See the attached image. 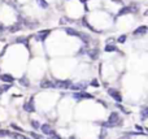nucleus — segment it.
<instances>
[{"mask_svg": "<svg viewBox=\"0 0 148 139\" xmlns=\"http://www.w3.org/2000/svg\"><path fill=\"white\" fill-rule=\"evenodd\" d=\"M24 111L29 112V113H31V112L35 111V107L33 105V99H31L29 103H25V104H24Z\"/></svg>", "mask_w": 148, "mask_h": 139, "instance_id": "nucleus-6", "label": "nucleus"}, {"mask_svg": "<svg viewBox=\"0 0 148 139\" xmlns=\"http://www.w3.org/2000/svg\"><path fill=\"white\" fill-rule=\"evenodd\" d=\"M105 51H107V52L117 51V47H114V46H112V44H107V46H105Z\"/></svg>", "mask_w": 148, "mask_h": 139, "instance_id": "nucleus-18", "label": "nucleus"}, {"mask_svg": "<svg viewBox=\"0 0 148 139\" xmlns=\"http://www.w3.org/2000/svg\"><path fill=\"white\" fill-rule=\"evenodd\" d=\"M147 33V26H140L138 29H135L134 30V35H144V34Z\"/></svg>", "mask_w": 148, "mask_h": 139, "instance_id": "nucleus-9", "label": "nucleus"}, {"mask_svg": "<svg viewBox=\"0 0 148 139\" xmlns=\"http://www.w3.org/2000/svg\"><path fill=\"white\" fill-rule=\"evenodd\" d=\"M10 137H12L13 139H27L26 137H24L22 134H14V133H13V134L10 135Z\"/></svg>", "mask_w": 148, "mask_h": 139, "instance_id": "nucleus-21", "label": "nucleus"}, {"mask_svg": "<svg viewBox=\"0 0 148 139\" xmlns=\"http://www.w3.org/2000/svg\"><path fill=\"white\" fill-rule=\"evenodd\" d=\"M105 137H107V131H105V129H103V130H101V133H100L99 139H104Z\"/></svg>", "mask_w": 148, "mask_h": 139, "instance_id": "nucleus-27", "label": "nucleus"}, {"mask_svg": "<svg viewBox=\"0 0 148 139\" xmlns=\"http://www.w3.org/2000/svg\"><path fill=\"white\" fill-rule=\"evenodd\" d=\"M49 30H44V31H39L38 34H37V39H39V40H44L45 38H47L48 35H49Z\"/></svg>", "mask_w": 148, "mask_h": 139, "instance_id": "nucleus-10", "label": "nucleus"}, {"mask_svg": "<svg viewBox=\"0 0 148 139\" xmlns=\"http://www.w3.org/2000/svg\"><path fill=\"white\" fill-rule=\"evenodd\" d=\"M86 83L84 82H81V83H77V85H70V87L69 89H72V90H74V91H78V90H83V89H86Z\"/></svg>", "mask_w": 148, "mask_h": 139, "instance_id": "nucleus-8", "label": "nucleus"}, {"mask_svg": "<svg viewBox=\"0 0 148 139\" xmlns=\"http://www.w3.org/2000/svg\"><path fill=\"white\" fill-rule=\"evenodd\" d=\"M30 135H31V137H34V139H42V138L39 137L38 134H35V133H30Z\"/></svg>", "mask_w": 148, "mask_h": 139, "instance_id": "nucleus-30", "label": "nucleus"}, {"mask_svg": "<svg viewBox=\"0 0 148 139\" xmlns=\"http://www.w3.org/2000/svg\"><path fill=\"white\" fill-rule=\"evenodd\" d=\"M69 21H70V20L68 18V17H62V18L60 20V24H61V25H65V24H69Z\"/></svg>", "mask_w": 148, "mask_h": 139, "instance_id": "nucleus-24", "label": "nucleus"}, {"mask_svg": "<svg viewBox=\"0 0 148 139\" xmlns=\"http://www.w3.org/2000/svg\"><path fill=\"white\" fill-rule=\"evenodd\" d=\"M65 33L69 34V35H77V37H79V33L75 31L74 29H70V27H66V29H65Z\"/></svg>", "mask_w": 148, "mask_h": 139, "instance_id": "nucleus-13", "label": "nucleus"}, {"mask_svg": "<svg viewBox=\"0 0 148 139\" xmlns=\"http://www.w3.org/2000/svg\"><path fill=\"white\" fill-rule=\"evenodd\" d=\"M108 94H109V95L113 97V99H114L116 101H118V103L122 100V96L119 95V92H118L116 89H109V90H108Z\"/></svg>", "mask_w": 148, "mask_h": 139, "instance_id": "nucleus-4", "label": "nucleus"}, {"mask_svg": "<svg viewBox=\"0 0 148 139\" xmlns=\"http://www.w3.org/2000/svg\"><path fill=\"white\" fill-rule=\"evenodd\" d=\"M125 40H126V35H121V37L117 39V42H118V43H123Z\"/></svg>", "mask_w": 148, "mask_h": 139, "instance_id": "nucleus-28", "label": "nucleus"}, {"mask_svg": "<svg viewBox=\"0 0 148 139\" xmlns=\"http://www.w3.org/2000/svg\"><path fill=\"white\" fill-rule=\"evenodd\" d=\"M0 79H1L3 82H7V83H13L14 82V78L10 76V74H1V76H0Z\"/></svg>", "mask_w": 148, "mask_h": 139, "instance_id": "nucleus-7", "label": "nucleus"}, {"mask_svg": "<svg viewBox=\"0 0 148 139\" xmlns=\"http://www.w3.org/2000/svg\"><path fill=\"white\" fill-rule=\"evenodd\" d=\"M91 86H94V87H99V81L98 79H92V82H91Z\"/></svg>", "mask_w": 148, "mask_h": 139, "instance_id": "nucleus-26", "label": "nucleus"}, {"mask_svg": "<svg viewBox=\"0 0 148 139\" xmlns=\"http://www.w3.org/2000/svg\"><path fill=\"white\" fill-rule=\"evenodd\" d=\"M16 42H17V43H26L27 39H26L25 37H18V38L16 39Z\"/></svg>", "mask_w": 148, "mask_h": 139, "instance_id": "nucleus-22", "label": "nucleus"}, {"mask_svg": "<svg viewBox=\"0 0 148 139\" xmlns=\"http://www.w3.org/2000/svg\"><path fill=\"white\" fill-rule=\"evenodd\" d=\"M20 83H21L22 86H25V87H29V86H30V83H29V79H27L26 77H22V78H20Z\"/></svg>", "mask_w": 148, "mask_h": 139, "instance_id": "nucleus-15", "label": "nucleus"}, {"mask_svg": "<svg viewBox=\"0 0 148 139\" xmlns=\"http://www.w3.org/2000/svg\"><path fill=\"white\" fill-rule=\"evenodd\" d=\"M88 56H90L92 60H96V59L99 57V51L96 49V48H94V49H90V51H88Z\"/></svg>", "mask_w": 148, "mask_h": 139, "instance_id": "nucleus-11", "label": "nucleus"}, {"mask_svg": "<svg viewBox=\"0 0 148 139\" xmlns=\"http://www.w3.org/2000/svg\"><path fill=\"white\" fill-rule=\"evenodd\" d=\"M147 116H148V108L144 107L143 109H142V120H147Z\"/></svg>", "mask_w": 148, "mask_h": 139, "instance_id": "nucleus-16", "label": "nucleus"}, {"mask_svg": "<svg viewBox=\"0 0 148 139\" xmlns=\"http://www.w3.org/2000/svg\"><path fill=\"white\" fill-rule=\"evenodd\" d=\"M51 137H52V139H61V138H60V135H57L56 133H53V134L51 135Z\"/></svg>", "mask_w": 148, "mask_h": 139, "instance_id": "nucleus-31", "label": "nucleus"}, {"mask_svg": "<svg viewBox=\"0 0 148 139\" xmlns=\"http://www.w3.org/2000/svg\"><path fill=\"white\" fill-rule=\"evenodd\" d=\"M10 126H12V127H13V129H14V130H17V131H24V130H22V129H21V127H20V126H17V125H14V124H12V125H10Z\"/></svg>", "mask_w": 148, "mask_h": 139, "instance_id": "nucleus-29", "label": "nucleus"}, {"mask_svg": "<svg viewBox=\"0 0 148 139\" xmlns=\"http://www.w3.org/2000/svg\"><path fill=\"white\" fill-rule=\"evenodd\" d=\"M40 129H42V131L44 133V134H47V135H52L53 134V130H52V127H51L49 125H47V124H44V125H42L40 126Z\"/></svg>", "mask_w": 148, "mask_h": 139, "instance_id": "nucleus-5", "label": "nucleus"}, {"mask_svg": "<svg viewBox=\"0 0 148 139\" xmlns=\"http://www.w3.org/2000/svg\"><path fill=\"white\" fill-rule=\"evenodd\" d=\"M10 86H12V85H1V86H0V94H1V92L8 91L10 89Z\"/></svg>", "mask_w": 148, "mask_h": 139, "instance_id": "nucleus-17", "label": "nucleus"}, {"mask_svg": "<svg viewBox=\"0 0 148 139\" xmlns=\"http://www.w3.org/2000/svg\"><path fill=\"white\" fill-rule=\"evenodd\" d=\"M81 1H82V3H83V4H84V3H86V0H81Z\"/></svg>", "mask_w": 148, "mask_h": 139, "instance_id": "nucleus-36", "label": "nucleus"}, {"mask_svg": "<svg viewBox=\"0 0 148 139\" xmlns=\"http://www.w3.org/2000/svg\"><path fill=\"white\" fill-rule=\"evenodd\" d=\"M113 42H114V38H109V39L107 40V43H108V44H112Z\"/></svg>", "mask_w": 148, "mask_h": 139, "instance_id": "nucleus-32", "label": "nucleus"}, {"mask_svg": "<svg viewBox=\"0 0 148 139\" xmlns=\"http://www.w3.org/2000/svg\"><path fill=\"white\" fill-rule=\"evenodd\" d=\"M112 1H113V3H116V4H122L121 0H112Z\"/></svg>", "mask_w": 148, "mask_h": 139, "instance_id": "nucleus-34", "label": "nucleus"}, {"mask_svg": "<svg viewBox=\"0 0 148 139\" xmlns=\"http://www.w3.org/2000/svg\"><path fill=\"white\" fill-rule=\"evenodd\" d=\"M135 129H136V130H139V131H142V130H143V127L139 126V125H136V126H135Z\"/></svg>", "mask_w": 148, "mask_h": 139, "instance_id": "nucleus-33", "label": "nucleus"}, {"mask_svg": "<svg viewBox=\"0 0 148 139\" xmlns=\"http://www.w3.org/2000/svg\"><path fill=\"white\" fill-rule=\"evenodd\" d=\"M20 29H21L20 25H14V26H10V27H9V31H10V33H14V31H17V30H20Z\"/></svg>", "mask_w": 148, "mask_h": 139, "instance_id": "nucleus-23", "label": "nucleus"}, {"mask_svg": "<svg viewBox=\"0 0 148 139\" xmlns=\"http://www.w3.org/2000/svg\"><path fill=\"white\" fill-rule=\"evenodd\" d=\"M40 87H42V89H48V87H52V83H51L49 81H47V79H43L42 82H40Z\"/></svg>", "mask_w": 148, "mask_h": 139, "instance_id": "nucleus-12", "label": "nucleus"}, {"mask_svg": "<svg viewBox=\"0 0 148 139\" xmlns=\"http://www.w3.org/2000/svg\"><path fill=\"white\" fill-rule=\"evenodd\" d=\"M121 121V118H119V114L118 113H116V112H113V113H111V116H109V120H108V122L109 124H112L113 126H117V124Z\"/></svg>", "mask_w": 148, "mask_h": 139, "instance_id": "nucleus-3", "label": "nucleus"}, {"mask_svg": "<svg viewBox=\"0 0 148 139\" xmlns=\"http://www.w3.org/2000/svg\"><path fill=\"white\" fill-rule=\"evenodd\" d=\"M3 31H4V26H3V25H0V35L3 34Z\"/></svg>", "mask_w": 148, "mask_h": 139, "instance_id": "nucleus-35", "label": "nucleus"}, {"mask_svg": "<svg viewBox=\"0 0 148 139\" xmlns=\"http://www.w3.org/2000/svg\"><path fill=\"white\" fill-rule=\"evenodd\" d=\"M31 126L34 127V129H39V127H40V125H39L38 121H31Z\"/></svg>", "mask_w": 148, "mask_h": 139, "instance_id": "nucleus-25", "label": "nucleus"}, {"mask_svg": "<svg viewBox=\"0 0 148 139\" xmlns=\"http://www.w3.org/2000/svg\"><path fill=\"white\" fill-rule=\"evenodd\" d=\"M70 85L72 82L70 81H55V82L52 83V87L53 89H62V90H66V89H69L70 87Z\"/></svg>", "mask_w": 148, "mask_h": 139, "instance_id": "nucleus-1", "label": "nucleus"}, {"mask_svg": "<svg viewBox=\"0 0 148 139\" xmlns=\"http://www.w3.org/2000/svg\"><path fill=\"white\" fill-rule=\"evenodd\" d=\"M12 134L8 131V130H0V138H3V137H10Z\"/></svg>", "mask_w": 148, "mask_h": 139, "instance_id": "nucleus-19", "label": "nucleus"}, {"mask_svg": "<svg viewBox=\"0 0 148 139\" xmlns=\"http://www.w3.org/2000/svg\"><path fill=\"white\" fill-rule=\"evenodd\" d=\"M73 97L74 99H92L94 95L88 94V92H84V91H81V92H74Z\"/></svg>", "mask_w": 148, "mask_h": 139, "instance_id": "nucleus-2", "label": "nucleus"}, {"mask_svg": "<svg viewBox=\"0 0 148 139\" xmlns=\"http://www.w3.org/2000/svg\"><path fill=\"white\" fill-rule=\"evenodd\" d=\"M37 3H38L39 7H42V8H47V7H48V4L45 3L44 0H37Z\"/></svg>", "mask_w": 148, "mask_h": 139, "instance_id": "nucleus-20", "label": "nucleus"}, {"mask_svg": "<svg viewBox=\"0 0 148 139\" xmlns=\"http://www.w3.org/2000/svg\"><path fill=\"white\" fill-rule=\"evenodd\" d=\"M126 13H131V9H130V7H125V8H122V9L118 12V16H123V14H126Z\"/></svg>", "mask_w": 148, "mask_h": 139, "instance_id": "nucleus-14", "label": "nucleus"}]
</instances>
